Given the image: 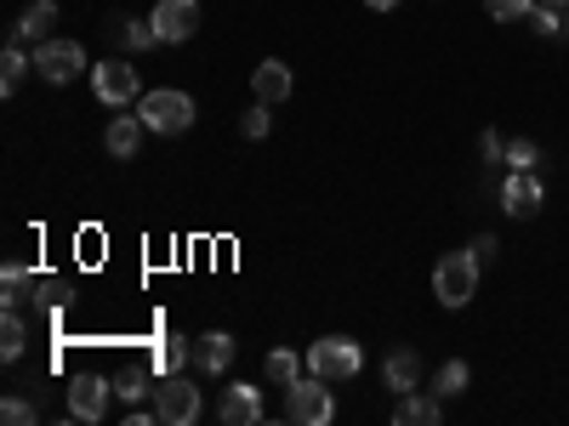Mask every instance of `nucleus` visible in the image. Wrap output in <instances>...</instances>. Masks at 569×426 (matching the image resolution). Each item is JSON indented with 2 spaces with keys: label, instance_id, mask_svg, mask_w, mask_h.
Returning a JSON list of instances; mask_svg holds the SVG:
<instances>
[{
  "label": "nucleus",
  "instance_id": "8",
  "mask_svg": "<svg viewBox=\"0 0 569 426\" xmlns=\"http://www.w3.org/2000/svg\"><path fill=\"white\" fill-rule=\"evenodd\" d=\"M160 45H182V40H194L200 29V0H160V7L149 12Z\"/></svg>",
  "mask_w": 569,
  "mask_h": 426
},
{
  "label": "nucleus",
  "instance_id": "23",
  "mask_svg": "<svg viewBox=\"0 0 569 426\" xmlns=\"http://www.w3.org/2000/svg\"><path fill=\"white\" fill-rule=\"evenodd\" d=\"M297 375H302V353H291V347H273L268 353V382L273 387H291Z\"/></svg>",
  "mask_w": 569,
  "mask_h": 426
},
{
  "label": "nucleus",
  "instance_id": "12",
  "mask_svg": "<svg viewBox=\"0 0 569 426\" xmlns=\"http://www.w3.org/2000/svg\"><path fill=\"white\" fill-rule=\"evenodd\" d=\"M439 420H445V398L439 393H399L393 426H439Z\"/></svg>",
  "mask_w": 569,
  "mask_h": 426
},
{
  "label": "nucleus",
  "instance_id": "4",
  "mask_svg": "<svg viewBox=\"0 0 569 426\" xmlns=\"http://www.w3.org/2000/svg\"><path fill=\"white\" fill-rule=\"evenodd\" d=\"M200 409H206V398H200L194 382H182V369L154 382V415H160V426H194Z\"/></svg>",
  "mask_w": 569,
  "mask_h": 426
},
{
  "label": "nucleus",
  "instance_id": "13",
  "mask_svg": "<svg viewBox=\"0 0 569 426\" xmlns=\"http://www.w3.org/2000/svg\"><path fill=\"white\" fill-rule=\"evenodd\" d=\"M217 415H222L228 426H257V420H262V393H257L251 382L228 387V393H222V404H217Z\"/></svg>",
  "mask_w": 569,
  "mask_h": 426
},
{
  "label": "nucleus",
  "instance_id": "19",
  "mask_svg": "<svg viewBox=\"0 0 569 426\" xmlns=\"http://www.w3.org/2000/svg\"><path fill=\"white\" fill-rule=\"evenodd\" d=\"M382 382H388L393 393H416V387H421V358H416L410 347L388 353V364H382Z\"/></svg>",
  "mask_w": 569,
  "mask_h": 426
},
{
  "label": "nucleus",
  "instance_id": "20",
  "mask_svg": "<svg viewBox=\"0 0 569 426\" xmlns=\"http://www.w3.org/2000/svg\"><path fill=\"white\" fill-rule=\"evenodd\" d=\"M40 284H46V278H34L29 267L7 262V273H0V296H7V307H23L29 296H40Z\"/></svg>",
  "mask_w": 569,
  "mask_h": 426
},
{
  "label": "nucleus",
  "instance_id": "3",
  "mask_svg": "<svg viewBox=\"0 0 569 426\" xmlns=\"http://www.w3.org/2000/svg\"><path fill=\"white\" fill-rule=\"evenodd\" d=\"M365 369V353L353 336H319L308 347V375H325V382H353Z\"/></svg>",
  "mask_w": 569,
  "mask_h": 426
},
{
  "label": "nucleus",
  "instance_id": "32",
  "mask_svg": "<svg viewBox=\"0 0 569 426\" xmlns=\"http://www.w3.org/2000/svg\"><path fill=\"white\" fill-rule=\"evenodd\" d=\"M467 251H472V262H479V267H490V262H496V240H490V233H479V240H472Z\"/></svg>",
  "mask_w": 569,
  "mask_h": 426
},
{
  "label": "nucleus",
  "instance_id": "10",
  "mask_svg": "<svg viewBox=\"0 0 569 426\" xmlns=\"http://www.w3.org/2000/svg\"><path fill=\"white\" fill-rule=\"evenodd\" d=\"M109 393H114L109 375H98V369H80L74 382H69V415H74V420H103Z\"/></svg>",
  "mask_w": 569,
  "mask_h": 426
},
{
  "label": "nucleus",
  "instance_id": "30",
  "mask_svg": "<svg viewBox=\"0 0 569 426\" xmlns=\"http://www.w3.org/2000/svg\"><path fill=\"white\" fill-rule=\"evenodd\" d=\"M0 420H7V426H34V404L29 398H7V404H0Z\"/></svg>",
  "mask_w": 569,
  "mask_h": 426
},
{
  "label": "nucleus",
  "instance_id": "29",
  "mask_svg": "<svg viewBox=\"0 0 569 426\" xmlns=\"http://www.w3.org/2000/svg\"><path fill=\"white\" fill-rule=\"evenodd\" d=\"M240 131H246L251 142H262V136L273 131V114H268V103H257V109H246V120H240Z\"/></svg>",
  "mask_w": 569,
  "mask_h": 426
},
{
  "label": "nucleus",
  "instance_id": "16",
  "mask_svg": "<svg viewBox=\"0 0 569 426\" xmlns=\"http://www.w3.org/2000/svg\"><path fill=\"white\" fill-rule=\"evenodd\" d=\"M52 23H58V0H34V7L18 18L12 40H23V45L34 40V45H40V40H52Z\"/></svg>",
  "mask_w": 569,
  "mask_h": 426
},
{
  "label": "nucleus",
  "instance_id": "31",
  "mask_svg": "<svg viewBox=\"0 0 569 426\" xmlns=\"http://www.w3.org/2000/svg\"><path fill=\"white\" fill-rule=\"evenodd\" d=\"M479 149H485L490 165H507V136H501V131H485V136H479Z\"/></svg>",
  "mask_w": 569,
  "mask_h": 426
},
{
  "label": "nucleus",
  "instance_id": "15",
  "mask_svg": "<svg viewBox=\"0 0 569 426\" xmlns=\"http://www.w3.org/2000/svg\"><path fill=\"white\" fill-rule=\"evenodd\" d=\"M142 131H149V125H142V114H114L109 131H103L109 154H114V160H131V154L142 149Z\"/></svg>",
  "mask_w": 569,
  "mask_h": 426
},
{
  "label": "nucleus",
  "instance_id": "26",
  "mask_svg": "<svg viewBox=\"0 0 569 426\" xmlns=\"http://www.w3.org/2000/svg\"><path fill=\"white\" fill-rule=\"evenodd\" d=\"M536 165H541V149L530 136H512L507 142V171H536Z\"/></svg>",
  "mask_w": 569,
  "mask_h": 426
},
{
  "label": "nucleus",
  "instance_id": "11",
  "mask_svg": "<svg viewBox=\"0 0 569 426\" xmlns=\"http://www.w3.org/2000/svg\"><path fill=\"white\" fill-rule=\"evenodd\" d=\"M291 63H279V58H262L257 63V74H251V91H257V103H284V98H291Z\"/></svg>",
  "mask_w": 569,
  "mask_h": 426
},
{
  "label": "nucleus",
  "instance_id": "14",
  "mask_svg": "<svg viewBox=\"0 0 569 426\" xmlns=\"http://www.w3.org/2000/svg\"><path fill=\"white\" fill-rule=\"evenodd\" d=\"M228 364H233V336H228V329H211V336L194 342V369L200 375H222Z\"/></svg>",
  "mask_w": 569,
  "mask_h": 426
},
{
  "label": "nucleus",
  "instance_id": "6",
  "mask_svg": "<svg viewBox=\"0 0 569 426\" xmlns=\"http://www.w3.org/2000/svg\"><path fill=\"white\" fill-rule=\"evenodd\" d=\"M91 91H98V103H109V109H126V103H137V98H142L137 69H131L126 58H109V63L91 69Z\"/></svg>",
  "mask_w": 569,
  "mask_h": 426
},
{
  "label": "nucleus",
  "instance_id": "21",
  "mask_svg": "<svg viewBox=\"0 0 569 426\" xmlns=\"http://www.w3.org/2000/svg\"><path fill=\"white\" fill-rule=\"evenodd\" d=\"M23 347H29V324H23V313H18V307H7V324H0V358L18 364V358H23Z\"/></svg>",
  "mask_w": 569,
  "mask_h": 426
},
{
  "label": "nucleus",
  "instance_id": "24",
  "mask_svg": "<svg viewBox=\"0 0 569 426\" xmlns=\"http://www.w3.org/2000/svg\"><path fill=\"white\" fill-rule=\"evenodd\" d=\"M467 358H450V364H439V375H433V393L439 398H456V393H467Z\"/></svg>",
  "mask_w": 569,
  "mask_h": 426
},
{
  "label": "nucleus",
  "instance_id": "34",
  "mask_svg": "<svg viewBox=\"0 0 569 426\" xmlns=\"http://www.w3.org/2000/svg\"><path fill=\"white\" fill-rule=\"evenodd\" d=\"M536 7H569V0H536Z\"/></svg>",
  "mask_w": 569,
  "mask_h": 426
},
{
  "label": "nucleus",
  "instance_id": "28",
  "mask_svg": "<svg viewBox=\"0 0 569 426\" xmlns=\"http://www.w3.org/2000/svg\"><path fill=\"white\" fill-rule=\"evenodd\" d=\"M485 12H490L496 23H518V18L536 12V0H485Z\"/></svg>",
  "mask_w": 569,
  "mask_h": 426
},
{
  "label": "nucleus",
  "instance_id": "18",
  "mask_svg": "<svg viewBox=\"0 0 569 426\" xmlns=\"http://www.w3.org/2000/svg\"><path fill=\"white\" fill-rule=\"evenodd\" d=\"M182 364H194V347H188L182 336H154V347H149V369H154V375H177Z\"/></svg>",
  "mask_w": 569,
  "mask_h": 426
},
{
  "label": "nucleus",
  "instance_id": "5",
  "mask_svg": "<svg viewBox=\"0 0 569 426\" xmlns=\"http://www.w3.org/2000/svg\"><path fill=\"white\" fill-rule=\"evenodd\" d=\"M284 415H291V426H325L330 415H337V398H330V382L325 375H297L291 387H284Z\"/></svg>",
  "mask_w": 569,
  "mask_h": 426
},
{
  "label": "nucleus",
  "instance_id": "22",
  "mask_svg": "<svg viewBox=\"0 0 569 426\" xmlns=\"http://www.w3.org/2000/svg\"><path fill=\"white\" fill-rule=\"evenodd\" d=\"M29 63H34V58L23 52V40H12V45H7V52H0V91H7V98H12V91L23 85V74H29Z\"/></svg>",
  "mask_w": 569,
  "mask_h": 426
},
{
  "label": "nucleus",
  "instance_id": "17",
  "mask_svg": "<svg viewBox=\"0 0 569 426\" xmlns=\"http://www.w3.org/2000/svg\"><path fill=\"white\" fill-rule=\"evenodd\" d=\"M109 40L126 45V52H154V45H160V34H154L149 18H114L109 23Z\"/></svg>",
  "mask_w": 569,
  "mask_h": 426
},
{
  "label": "nucleus",
  "instance_id": "7",
  "mask_svg": "<svg viewBox=\"0 0 569 426\" xmlns=\"http://www.w3.org/2000/svg\"><path fill=\"white\" fill-rule=\"evenodd\" d=\"M80 63H86L80 40H40V45H34V74H40L46 85H69V80L80 74Z\"/></svg>",
  "mask_w": 569,
  "mask_h": 426
},
{
  "label": "nucleus",
  "instance_id": "9",
  "mask_svg": "<svg viewBox=\"0 0 569 426\" xmlns=\"http://www.w3.org/2000/svg\"><path fill=\"white\" fill-rule=\"evenodd\" d=\"M541 200H547V187H541L536 171H507V176H501V211H507L512 222H530V216L541 211Z\"/></svg>",
  "mask_w": 569,
  "mask_h": 426
},
{
  "label": "nucleus",
  "instance_id": "1",
  "mask_svg": "<svg viewBox=\"0 0 569 426\" xmlns=\"http://www.w3.org/2000/svg\"><path fill=\"white\" fill-rule=\"evenodd\" d=\"M137 114L142 125H149L154 136H182L188 125H194V98L188 91H149V98H137Z\"/></svg>",
  "mask_w": 569,
  "mask_h": 426
},
{
  "label": "nucleus",
  "instance_id": "25",
  "mask_svg": "<svg viewBox=\"0 0 569 426\" xmlns=\"http://www.w3.org/2000/svg\"><path fill=\"white\" fill-rule=\"evenodd\" d=\"M154 382H160V375H142V369H126L120 382H114V393H120L126 404H137V398H154Z\"/></svg>",
  "mask_w": 569,
  "mask_h": 426
},
{
  "label": "nucleus",
  "instance_id": "2",
  "mask_svg": "<svg viewBox=\"0 0 569 426\" xmlns=\"http://www.w3.org/2000/svg\"><path fill=\"white\" fill-rule=\"evenodd\" d=\"M479 262H472V251H450V256H439V267H433V296H439V307H467L472 302V291H479Z\"/></svg>",
  "mask_w": 569,
  "mask_h": 426
},
{
  "label": "nucleus",
  "instance_id": "33",
  "mask_svg": "<svg viewBox=\"0 0 569 426\" xmlns=\"http://www.w3.org/2000/svg\"><path fill=\"white\" fill-rule=\"evenodd\" d=\"M365 7H370V12H393V7H399V0H365Z\"/></svg>",
  "mask_w": 569,
  "mask_h": 426
},
{
  "label": "nucleus",
  "instance_id": "27",
  "mask_svg": "<svg viewBox=\"0 0 569 426\" xmlns=\"http://www.w3.org/2000/svg\"><path fill=\"white\" fill-rule=\"evenodd\" d=\"M530 18H536V29H541L547 40H569V18H563V7H536Z\"/></svg>",
  "mask_w": 569,
  "mask_h": 426
}]
</instances>
